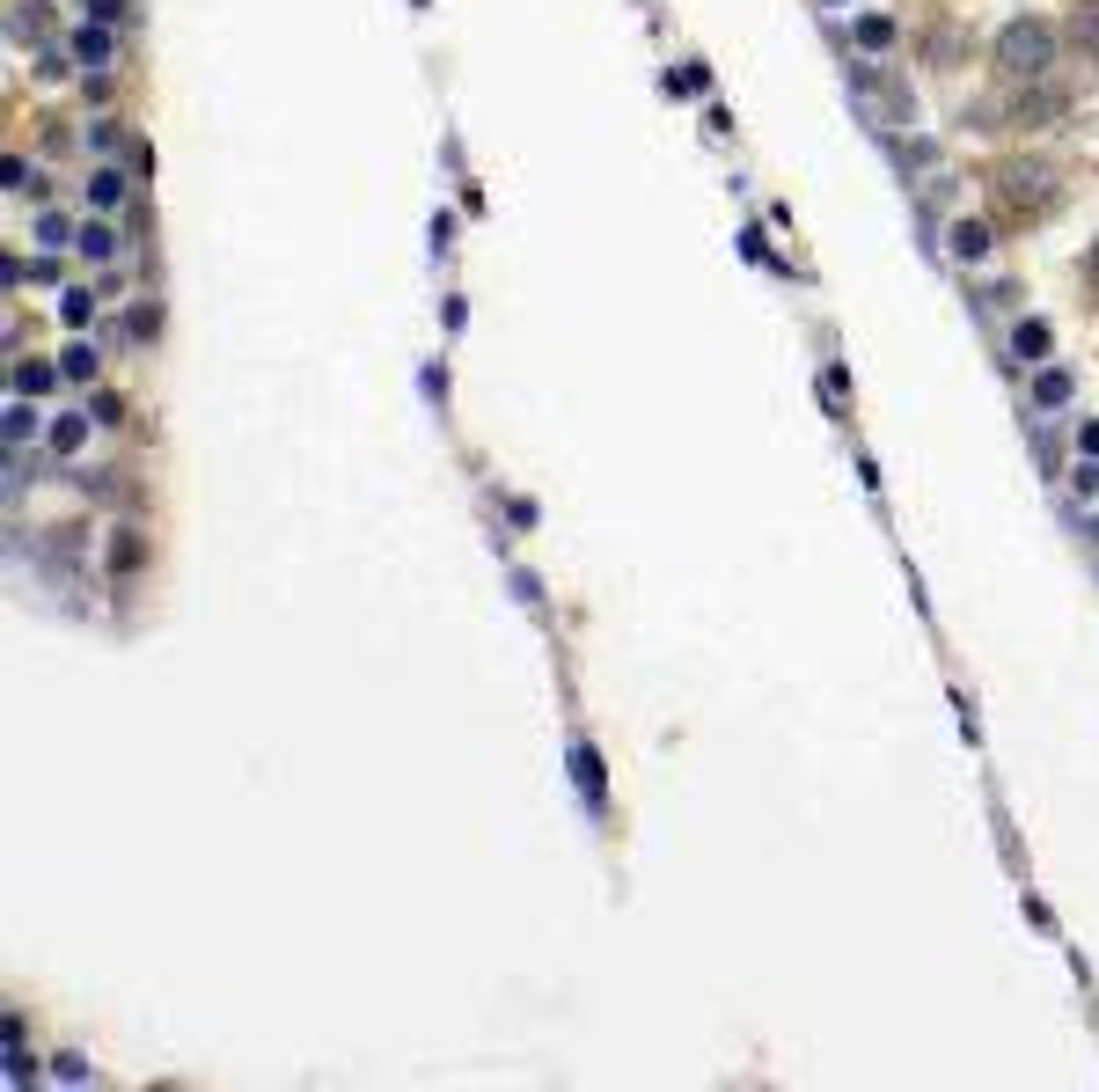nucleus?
<instances>
[{
	"label": "nucleus",
	"instance_id": "2eb2a0df",
	"mask_svg": "<svg viewBox=\"0 0 1099 1092\" xmlns=\"http://www.w3.org/2000/svg\"><path fill=\"white\" fill-rule=\"evenodd\" d=\"M572 770H579V785H587V799L602 806V762H594V748H572Z\"/></svg>",
	"mask_w": 1099,
	"mask_h": 1092
},
{
	"label": "nucleus",
	"instance_id": "aec40b11",
	"mask_svg": "<svg viewBox=\"0 0 1099 1092\" xmlns=\"http://www.w3.org/2000/svg\"><path fill=\"white\" fill-rule=\"evenodd\" d=\"M1078 272H1085V301H1099V235H1093V250H1085V264H1078Z\"/></svg>",
	"mask_w": 1099,
	"mask_h": 1092
},
{
	"label": "nucleus",
	"instance_id": "412c9836",
	"mask_svg": "<svg viewBox=\"0 0 1099 1092\" xmlns=\"http://www.w3.org/2000/svg\"><path fill=\"white\" fill-rule=\"evenodd\" d=\"M118 8H125V0H88V15H96V23H111Z\"/></svg>",
	"mask_w": 1099,
	"mask_h": 1092
},
{
	"label": "nucleus",
	"instance_id": "ddd939ff",
	"mask_svg": "<svg viewBox=\"0 0 1099 1092\" xmlns=\"http://www.w3.org/2000/svg\"><path fill=\"white\" fill-rule=\"evenodd\" d=\"M857 44H865V52H895V23H887V15H865V23H857Z\"/></svg>",
	"mask_w": 1099,
	"mask_h": 1092
},
{
	"label": "nucleus",
	"instance_id": "f3484780",
	"mask_svg": "<svg viewBox=\"0 0 1099 1092\" xmlns=\"http://www.w3.org/2000/svg\"><path fill=\"white\" fill-rule=\"evenodd\" d=\"M59 367H67V381H96V345H74Z\"/></svg>",
	"mask_w": 1099,
	"mask_h": 1092
},
{
	"label": "nucleus",
	"instance_id": "0eeeda50",
	"mask_svg": "<svg viewBox=\"0 0 1099 1092\" xmlns=\"http://www.w3.org/2000/svg\"><path fill=\"white\" fill-rule=\"evenodd\" d=\"M989 243H997V228H989V220H953V235H945V250L960 257V264L989 257Z\"/></svg>",
	"mask_w": 1099,
	"mask_h": 1092
},
{
	"label": "nucleus",
	"instance_id": "4be33fe9",
	"mask_svg": "<svg viewBox=\"0 0 1099 1092\" xmlns=\"http://www.w3.org/2000/svg\"><path fill=\"white\" fill-rule=\"evenodd\" d=\"M1078 448H1085V455H1099V425H1085V433H1078Z\"/></svg>",
	"mask_w": 1099,
	"mask_h": 1092
},
{
	"label": "nucleus",
	"instance_id": "423d86ee",
	"mask_svg": "<svg viewBox=\"0 0 1099 1092\" xmlns=\"http://www.w3.org/2000/svg\"><path fill=\"white\" fill-rule=\"evenodd\" d=\"M1062 44H1070L1078 59H1093V67H1099V0H1078V15L1062 23Z\"/></svg>",
	"mask_w": 1099,
	"mask_h": 1092
},
{
	"label": "nucleus",
	"instance_id": "1a4fd4ad",
	"mask_svg": "<svg viewBox=\"0 0 1099 1092\" xmlns=\"http://www.w3.org/2000/svg\"><path fill=\"white\" fill-rule=\"evenodd\" d=\"M74 59H82V67H103V59H111V23H82V30H74Z\"/></svg>",
	"mask_w": 1099,
	"mask_h": 1092
},
{
	"label": "nucleus",
	"instance_id": "f257e3e1",
	"mask_svg": "<svg viewBox=\"0 0 1099 1092\" xmlns=\"http://www.w3.org/2000/svg\"><path fill=\"white\" fill-rule=\"evenodd\" d=\"M1062 199H1070V176L1049 155H1004L989 169V206L1004 213V228H1041L1062 213Z\"/></svg>",
	"mask_w": 1099,
	"mask_h": 1092
},
{
	"label": "nucleus",
	"instance_id": "6e6552de",
	"mask_svg": "<svg viewBox=\"0 0 1099 1092\" xmlns=\"http://www.w3.org/2000/svg\"><path fill=\"white\" fill-rule=\"evenodd\" d=\"M1012 360H1049V323L1041 316H1018L1012 323Z\"/></svg>",
	"mask_w": 1099,
	"mask_h": 1092
},
{
	"label": "nucleus",
	"instance_id": "4468645a",
	"mask_svg": "<svg viewBox=\"0 0 1099 1092\" xmlns=\"http://www.w3.org/2000/svg\"><path fill=\"white\" fill-rule=\"evenodd\" d=\"M953 38H960V30H953V23H938L931 44H924V59H931V67H953V59H960V44H953Z\"/></svg>",
	"mask_w": 1099,
	"mask_h": 1092
},
{
	"label": "nucleus",
	"instance_id": "6ab92c4d",
	"mask_svg": "<svg viewBox=\"0 0 1099 1092\" xmlns=\"http://www.w3.org/2000/svg\"><path fill=\"white\" fill-rule=\"evenodd\" d=\"M74 243H82V257H96V264H103V257L118 250V243H111V228H82V235H74Z\"/></svg>",
	"mask_w": 1099,
	"mask_h": 1092
},
{
	"label": "nucleus",
	"instance_id": "dca6fc26",
	"mask_svg": "<svg viewBox=\"0 0 1099 1092\" xmlns=\"http://www.w3.org/2000/svg\"><path fill=\"white\" fill-rule=\"evenodd\" d=\"M88 199H96V206L111 213V206H118V199H125V184H118V176H111V169H96V176H88Z\"/></svg>",
	"mask_w": 1099,
	"mask_h": 1092
},
{
	"label": "nucleus",
	"instance_id": "9b49d317",
	"mask_svg": "<svg viewBox=\"0 0 1099 1092\" xmlns=\"http://www.w3.org/2000/svg\"><path fill=\"white\" fill-rule=\"evenodd\" d=\"M125 337H132V345H155V337H162V308H155V301L132 308V316H125Z\"/></svg>",
	"mask_w": 1099,
	"mask_h": 1092
},
{
	"label": "nucleus",
	"instance_id": "f03ea898",
	"mask_svg": "<svg viewBox=\"0 0 1099 1092\" xmlns=\"http://www.w3.org/2000/svg\"><path fill=\"white\" fill-rule=\"evenodd\" d=\"M1062 52H1070V44H1062V23H1049V15H1012V23L989 38V67H997L1004 82H1041V74H1056Z\"/></svg>",
	"mask_w": 1099,
	"mask_h": 1092
},
{
	"label": "nucleus",
	"instance_id": "20e7f679",
	"mask_svg": "<svg viewBox=\"0 0 1099 1092\" xmlns=\"http://www.w3.org/2000/svg\"><path fill=\"white\" fill-rule=\"evenodd\" d=\"M851 88L865 96V111H872L880 126H901V118H916V96H909L895 74H880V67H851Z\"/></svg>",
	"mask_w": 1099,
	"mask_h": 1092
},
{
	"label": "nucleus",
	"instance_id": "f8f14e48",
	"mask_svg": "<svg viewBox=\"0 0 1099 1092\" xmlns=\"http://www.w3.org/2000/svg\"><path fill=\"white\" fill-rule=\"evenodd\" d=\"M52 389V367L44 360H15V396H44Z\"/></svg>",
	"mask_w": 1099,
	"mask_h": 1092
},
{
	"label": "nucleus",
	"instance_id": "39448f33",
	"mask_svg": "<svg viewBox=\"0 0 1099 1092\" xmlns=\"http://www.w3.org/2000/svg\"><path fill=\"white\" fill-rule=\"evenodd\" d=\"M103 565H111V580H140V572H147V536H140L132 521H125V528H111Z\"/></svg>",
	"mask_w": 1099,
	"mask_h": 1092
},
{
	"label": "nucleus",
	"instance_id": "9d476101",
	"mask_svg": "<svg viewBox=\"0 0 1099 1092\" xmlns=\"http://www.w3.org/2000/svg\"><path fill=\"white\" fill-rule=\"evenodd\" d=\"M1033 404H1041V411H1062V404H1070V375H1062V367H1041V375H1033Z\"/></svg>",
	"mask_w": 1099,
	"mask_h": 1092
},
{
	"label": "nucleus",
	"instance_id": "a211bd4d",
	"mask_svg": "<svg viewBox=\"0 0 1099 1092\" xmlns=\"http://www.w3.org/2000/svg\"><path fill=\"white\" fill-rule=\"evenodd\" d=\"M931 162H938L931 140H909V147H901V176H916V169H931Z\"/></svg>",
	"mask_w": 1099,
	"mask_h": 1092
},
{
	"label": "nucleus",
	"instance_id": "7ed1b4c3",
	"mask_svg": "<svg viewBox=\"0 0 1099 1092\" xmlns=\"http://www.w3.org/2000/svg\"><path fill=\"white\" fill-rule=\"evenodd\" d=\"M1062 111H1070V88L1062 82H1012V96H1004V126L1012 132H1033V126H1056Z\"/></svg>",
	"mask_w": 1099,
	"mask_h": 1092
}]
</instances>
